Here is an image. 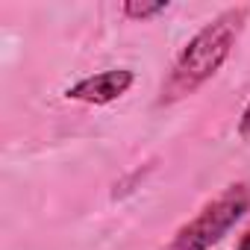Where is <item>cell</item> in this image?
<instances>
[{
    "instance_id": "obj_1",
    "label": "cell",
    "mask_w": 250,
    "mask_h": 250,
    "mask_svg": "<svg viewBox=\"0 0 250 250\" xmlns=\"http://www.w3.org/2000/svg\"><path fill=\"white\" fill-rule=\"evenodd\" d=\"M250 9L247 6H229L218 12L212 21H206L177 53L168 77L159 88V106H171L177 100L191 97L197 88H203L232 56L244 27H247Z\"/></svg>"
},
{
    "instance_id": "obj_2",
    "label": "cell",
    "mask_w": 250,
    "mask_h": 250,
    "mask_svg": "<svg viewBox=\"0 0 250 250\" xmlns=\"http://www.w3.org/2000/svg\"><path fill=\"white\" fill-rule=\"evenodd\" d=\"M250 209V183L238 180L209 197L168 241L165 250H209L221 241Z\"/></svg>"
},
{
    "instance_id": "obj_3",
    "label": "cell",
    "mask_w": 250,
    "mask_h": 250,
    "mask_svg": "<svg viewBox=\"0 0 250 250\" xmlns=\"http://www.w3.org/2000/svg\"><path fill=\"white\" fill-rule=\"evenodd\" d=\"M136 83V74L130 68H106L97 74H88L83 80H77L74 85L65 88V100L74 103H88V106H106L115 103L127 94Z\"/></svg>"
},
{
    "instance_id": "obj_4",
    "label": "cell",
    "mask_w": 250,
    "mask_h": 250,
    "mask_svg": "<svg viewBox=\"0 0 250 250\" xmlns=\"http://www.w3.org/2000/svg\"><path fill=\"white\" fill-rule=\"evenodd\" d=\"M168 9V0H153V3H139V0H127V3L121 6L124 18H130V21H147V18H156Z\"/></svg>"
},
{
    "instance_id": "obj_5",
    "label": "cell",
    "mask_w": 250,
    "mask_h": 250,
    "mask_svg": "<svg viewBox=\"0 0 250 250\" xmlns=\"http://www.w3.org/2000/svg\"><path fill=\"white\" fill-rule=\"evenodd\" d=\"M238 136H241V139H250V103L244 106V112H241V118H238Z\"/></svg>"
},
{
    "instance_id": "obj_6",
    "label": "cell",
    "mask_w": 250,
    "mask_h": 250,
    "mask_svg": "<svg viewBox=\"0 0 250 250\" xmlns=\"http://www.w3.org/2000/svg\"><path fill=\"white\" fill-rule=\"evenodd\" d=\"M235 250H250V229L241 235V241H238V247H235Z\"/></svg>"
}]
</instances>
